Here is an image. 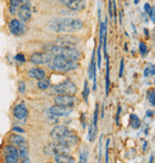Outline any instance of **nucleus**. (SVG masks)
<instances>
[{"label":"nucleus","mask_w":155,"mask_h":163,"mask_svg":"<svg viewBox=\"0 0 155 163\" xmlns=\"http://www.w3.org/2000/svg\"><path fill=\"white\" fill-rule=\"evenodd\" d=\"M48 28L50 31L61 35H72L79 32L84 28V20L72 17H54L49 20Z\"/></svg>","instance_id":"nucleus-1"},{"label":"nucleus","mask_w":155,"mask_h":163,"mask_svg":"<svg viewBox=\"0 0 155 163\" xmlns=\"http://www.w3.org/2000/svg\"><path fill=\"white\" fill-rule=\"evenodd\" d=\"M44 51L49 53L53 56H62L67 60L79 62L81 59V53L78 48H61L54 44H48L44 47Z\"/></svg>","instance_id":"nucleus-2"},{"label":"nucleus","mask_w":155,"mask_h":163,"mask_svg":"<svg viewBox=\"0 0 155 163\" xmlns=\"http://www.w3.org/2000/svg\"><path fill=\"white\" fill-rule=\"evenodd\" d=\"M48 67L51 70L57 71V73H70V71L76 70L80 67V63L67 60L62 56H53L48 63Z\"/></svg>","instance_id":"nucleus-3"},{"label":"nucleus","mask_w":155,"mask_h":163,"mask_svg":"<svg viewBox=\"0 0 155 163\" xmlns=\"http://www.w3.org/2000/svg\"><path fill=\"white\" fill-rule=\"evenodd\" d=\"M53 92L56 94H68V95H75L78 92L76 85L69 79H64L63 81L53 86Z\"/></svg>","instance_id":"nucleus-4"},{"label":"nucleus","mask_w":155,"mask_h":163,"mask_svg":"<svg viewBox=\"0 0 155 163\" xmlns=\"http://www.w3.org/2000/svg\"><path fill=\"white\" fill-rule=\"evenodd\" d=\"M59 143H60L61 145H63L66 149L70 150V149L75 148V146L80 143V138H79V136L76 134L75 131L68 129V130L64 132V134L60 138Z\"/></svg>","instance_id":"nucleus-5"},{"label":"nucleus","mask_w":155,"mask_h":163,"mask_svg":"<svg viewBox=\"0 0 155 163\" xmlns=\"http://www.w3.org/2000/svg\"><path fill=\"white\" fill-rule=\"evenodd\" d=\"M79 38L72 36V35H61L56 37L53 42L54 45L61 47V48H78L79 45Z\"/></svg>","instance_id":"nucleus-6"},{"label":"nucleus","mask_w":155,"mask_h":163,"mask_svg":"<svg viewBox=\"0 0 155 163\" xmlns=\"http://www.w3.org/2000/svg\"><path fill=\"white\" fill-rule=\"evenodd\" d=\"M7 26H8L10 32L12 33L13 36H16V37H22V36H24L25 33L28 32L26 24L23 23L22 20H19L18 18H11L8 20Z\"/></svg>","instance_id":"nucleus-7"},{"label":"nucleus","mask_w":155,"mask_h":163,"mask_svg":"<svg viewBox=\"0 0 155 163\" xmlns=\"http://www.w3.org/2000/svg\"><path fill=\"white\" fill-rule=\"evenodd\" d=\"M53 55H50L49 53H41V51H35L31 54V56L29 57V61H30L32 65H48L49 61L51 60Z\"/></svg>","instance_id":"nucleus-8"},{"label":"nucleus","mask_w":155,"mask_h":163,"mask_svg":"<svg viewBox=\"0 0 155 163\" xmlns=\"http://www.w3.org/2000/svg\"><path fill=\"white\" fill-rule=\"evenodd\" d=\"M4 158L5 163H18L19 162V155H18V150L17 146L14 145H6L4 148Z\"/></svg>","instance_id":"nucleus-9"},{"label":"nucleus","mask_w":155,"mask_h":163,"mask_svg":"<svg viewBox=\"0 0 155 163\" xmlns=\"http://www.w3.org/2000/svg\"><path fill=\"white\" fill-rule=\"evenodd\" d=\"M54 102L55 105L64 108H73V106L75 105V97L68 94H56V97L54 98Z\"/></svg>","instance_id":"nucleus-10"},{"label":"nucleus","mask_w":155,"mask_h":163,"mask_svg":"<svg viewBox=\"0 0 155 163\" xmlns=\"http://www.w3.org/2000/svg\"><path fill=\"white\" fill-rule=\"evenodd\" d=\"M44 152L48 155V156H56L59 154H62V152H68L69 150L66 149L63 145H61L59 142H51V143H48L45 146H44Z\"/></svg>","instance_id":"nucleus-11"},{"label":"nucleus","mask_w":155,"mask_h":163,"mask_svg":"<svg viewBox=\"0 0 155 163\" xmlns=\"http://www.w3.org/2000/svg\"><path fill=\"white\" fill-rule=\"evenodd\" d=\"M13 117L17 120H20V122L28 119V117H29V110H28V105L24 101L17 104L13 107Z\"/></svg>","instance_id":"nucleus-12"},{"label":"nucleus","mask_w":155,"mask_h":163,"mask_svg":"<svg viewBox=\"0 0 155 163\" xmlns=\"http://www.w3.org/2000/svg\"><path fill=\"white\" fill-rule=\"evenodd\" d=\"M17 16H18V19L22 20L23 23H29L31 20V17H32V10H31V6L29 4H24V5H20L18 12H17Z\"/></svg>","instance_id":"nucleus-13"},{"label":"nucleus","mask_w":155,"mask_h":163,"mask_svg":"<svg viewBox=\"0 0 155 163\" xmlns=\"http://www.w3.org/2000/svg\"><path fill=\"white\" fill-rule=\"evenodd\" d=\"M70 112H72V108H64V107L57 106V105H53L48 110V114L50 117H55V118L67 117V116H69Z\"/></svg>","instance_id":"nucleus-14"},{"label":"nucleus","mask_w":155,"mask_h":163,"mask_svg":"<svg viewBox=\"0 0 155 163\" xmlns=\"http://www.w3.org/2000/svg\"><path fill=\"white\" fill-rule=\"evenodd\" d=\"M28 76L31 80H42L44 77H47V71L45 69L43 68H39V67H33V68H30L29 71H28Z\"/></svg>","instance_id":"nucleus-15"},{"label":"nucleus","mask_w":155,"mask_h":163,"mask_svg":"<svg viewBox=\"0 0 155 163\" xmlns=\"http://www.w3.org/2000/svg\"><path fill=\"white\" fill-rule=\"evenodd\" d=\"M88 76L93 80V91L97 89V65H95V50H93L91 63H90V69H88Z\"/></svg>","instance_id":"nucleus-16"},{"label":"nucleus","mask_w":155,"mask_h":163,"mask_svg":"<svg viewBox=\"0 0 155 163\" xmlns=\"http://www.w3.org/2000/svg\"><path fill=\"white\" fill-rule=\"evenodd\" d=\"M85 6H86L85 0H69L66 4L67 10H69L72 12H80L85 8Z\"/></svg>","instance_id":"nucleus-17"},{"label":"nucleus","mask_w":155,"mask_h":163,"mask_svg":"<svg viewBox=\"0 0 155 163\" xmlns=\"http://www.w3.org/2000/svg\"><path fill=\"white\" fill-rule=\"evenodd\" d=\"M68 130V128L66 125H56L54 126L51 131H50V138L54 140V142H59L60 138L64 134V132Z\"/></svg>","instance_id":"nucleus-18"},{"label":"nucleus","mask_w":155,"mask_h":163,"mask_svg":"<svg viewBox=\"0 0 155 163\" xmlns=\"http://www.w3.org/2000/svg\"><path fill=\"white\" fill-rule=\"evenodd\" d=\"M8 142L11 145H14V146H18V145H22V144H26L28 140L25 139V137H23L22 134L19 133H12L10 137H8Z\"/></svg>","instance_id":"nucleus-19"},{"label":"nucleus","mask_w":155,"mask_h":163,"mask_svg":"<svg viewBox=\"0 0 155 163\" xmlns=\"http://www.w3.org/2000/svg\"><path fill=\"white\" fill-rule=\"evenodd\" d=\"M54 162L55 163H75V158L69 155L68 152H62L56 156H54Z\"/></svg>","instance_id":"nucleus-20"},{"label":"nucleus","mask_w":155,"mask_h":163,"mask_svg":"<svg viewBox=\"0 0 155 163\" xmlns=\"http://www.w3.org/2000/svg\"><path fill=\"white\" fill-rule=\"evenodd\" d=\"M129 125L131 129L134 130H137L141 128V119L135 114V113H131L129 116Z\"/></svg>","instance_id":"nucleus-21"},{"label":"nucleus","mask_w":155,"mask_h":163,"mask_svg":"<svg viewBox=\"0 0 155 163\" xmlns=\"http://www.w3.org/2000/svg\"><path fill=\"white\" fill-rule=\"evenodd\" d=\"M7 5H8V12H10V14L14 16L18 12V10H19V7H20L22 4H20L19 0H8Z\"/></svg>","instance_id":"nucleus-22"},{"label":"nucleus","mask_w":155,"mask_h":163,"mask_svg":"<svg viewBox=\"0 0 155 163\" xmlns=\"http://www.w3.org/2000/svg\"><path fill=\"white\" fill-rule=\"evenodd\" d=\"M50 87H51V81L48 77H44V79L37 81V88L41 89V91H47Z\"/></svg>","instance_id":"nucleus-23"},{"label":"nucleus","mask_w":155,"mask_h":163,"mask_svg":"<svg viewBox=\"0 0 155 163\" xmlns=\"http://www.w3.org/2000/svg\"><path fill=\"white\" fill-rule=\"evenodd\" d=\"M17 150H18V155H19V158H28L29 157V145L28 143L26 144H22V145H18L17 146Z\"/></svg>","instance_id":"nucleus-24"},{"label":"nucleus","mask_w":155,"mask_h":163,"mask_svg":"<svg viewBox=\"0 0 155 163\" xmlns=\"http://www.w3.org/2000/svg\"><path fill=\"white\" fill-rule=\"evenodd\" d=\"M98 118H99V104L95 105L94 107V112H93V122H92V125L94 131H98Z\"/></svg>","instance_id":"nucleus-25"},{"label":"nucleus","mask_w":155,"mask_h":163,"mask_svg":"<svg viewBox=\"0 0 155 163\" xmlns=\"http://www.w3.org/2000/svg\"><path fill=\"white\" fill-rule=\"evenodd\" d=\"M138 51H140V55L141 56H147V54L149 53V48L147 45V43L144 41H140L138 42Z\"/></svg>","instance_id":"nucleus-26"},{"label":"nucleus","mask_w":155,"mask_h":163,"mask_svg":"<svg viewBox=\"0 0 155 163\" xmlns=\"http://www.w3.org/2000/svg\"><path fill=\"white\" fill-rule=\"evenodd\" d=\"M143 8H144V12L148 14V17L150 18V20L152 22H154L155 20V16H154V7L150 5V4H148V2H146L144 4V6H143Z\"/></svg>","instance_id":"nucleus-27"},{"label":"nucleus","mask_w":155,"mask_h":163,"mask_svg":"<svg viewBox=\"0 0 155 163\" xmlns=\"http://www.w3.org/2000/svg\"><path fill=\"white\" fill-rule=\"evenodd\" d=\"M147 100L152 106H155V89L153 87L147 91Z\"/></svg>","instance_id":"nucleus-28"},{"label":"nucleus","mask_w":155,"mask_h":163,"mask_svg":"<svg viewBox=\"0 0 155 163\" xmlns=\"http://www.w3.org/2000/svg\"><path fill=\"white\" fill-rule=\"evenodd\" d=\"M155 74V67L153 63L147 65V67L144 68V77H149V76H154Z\"/></svg>","instance_id":"nucleus-29"},{"label":"nucleus","mask_w":155,"mask_h":163,"mask_svg":"<svg viewBox=\"0 0 155 163\" xmlns=\"http://www.w3.org/2000/svg\"><path fill=\"white\" fill-rule=\"evenodd\" d=\"M88 97H90V86H88V82L85 81L84 82V89H82V98L86 102L88 101Z\"/></svg>","instance_id":"nucleus-30"},{"label":"nucleus","mask_w":155,"mask_h":163,"mask_svg":"<svg viewBox=\"0 0 155 163\" xmlns=\"http://www.w3.org/2000/svg\"><path fill=\"white\" fill-rule=\"evenodd\" d=\"M87 157H88V150L82 149L80 152V161L79 163H87Z\"/></svg>","instance_id":"nucleus-31"},{"label":"nucleus","mask_w":155,"mask_h":163,"mask_svg":"<svg viewBox=\"0 0 155 163\" xmlns=\"http://www.w3.org/2000/svg\"><path fill=\"white\" fill-rule=\"evenodd\" d=\"M18 92L20 94H25V92H26V83H25L24 80L18 81Z\"/></svg>","instance_id":"nucleus-32"},{"label":"nucleus","mask_w":155,"mask_h":163,"mask_svg":"<svg viewBox=\"0 0 155 163\" xmlns=\"http://www.w3.org/2000/svg\"><path fill=\"white\" fill-rule=\"evenodd\" d=\"M14 61H16V62H19V63H25V62H26V56H25L23 53H18V54H16V56H14Z\"/></svg>","instance_id":"nucleus-33"},{"label":"nucleus","mask_w":155,"mask_h":163,"mask_svg":"<svg viewBox=\"0 0 155 163\" xmlns=\"http://www.w3.org/2000/svg\"><path fill=\"white\" fill-rule=\"evenodd\" d=\"M109 144H110V139H106V143H105V163H109Z\"/></svg>","instance_id":"nucleus-34"},{"label":"nucleus","mask_w":155,"mask_h":163,"mask_svg":"<svg viewBox=\"0 0 155 163\" xmlns=\"http://www.w3.org/2000/svg\"><path fill=\"white\" fill-rule=\"evenodd\" d=\"M103 136L100 137V142H99V155H98V160H99V162H100V160H101V151H103Z\"/></svg>","instance_id":"nucleus-35"},{"label":"nucleus","mask_w":155,"mask_h":163,"mask_svg":"<svg viewBox=\"0 0 155 163\" xmlns=\"http://www.w3.org/2000/svg\"><path fill=\"white\" fill-rule=\"evenodd\" d=\"M121 111H122V106L118 105V108H117V112H116V124L117 125L119 124V113H121Z\"/></svg>","instance_id":"nucleus-36"},{"label":"nucleus","mask_w":155,"mask_h":163,"mask_svg":"<svg viewBox=\"0 0 155 163\" xmlns=\"http://www.w3.org/2000/svg\"><path fill=\"white\" fill-rule=\"evenodd\" d=\"M12 131L16 132V133H19V134H23V133L25 132V131L23 130L22 128H19V126H13V128H12Z\"/></svg>","instance_id":"nucleus-37"},{"label":"nucleus","mask_w":155,"mask_h":163,"mask_svg":"<svg viewBox=\"0 0 155 163\" xmlns=\"http://www.w3.org/2000/svg\"><path fill=\"white\" fill-rule=\"evenodd\" d=\"M123 71H124V60H121V65H119V77L123 76Z\"/></svg>","instance_id":"nucleus-38"},{"label":"nucleus","mask_w":155,"mask_h":163,"mask_svg":"<svg viewBox=\"0 0 155 163\" xmlns=\"http://www.w3.org/2000/svg\"><path fill=\"white\" fill-rule=\"evenodd\" d=\"M153 114H154V111L152 110V111H147V117H153Z\"/></svg>","instance_id":"nucleus-39"},{"label":"nucleus","mask_w":155,"mask_h":163,"mask_svg":"<svg viewBox=\"0 0 155 163\" xmlns=\"http://www.w3.org/2000/svg\"><path fill=\"white\" fill-rule=\"evenodd\" d=\"M18 163H30V160H29V157H28V158H23L20 162H18Z\"/></svg>","instance_id":"nucleus-40"},{"label":"nucleus","mask_w":155,"mask_h":163,"mask_svg":"<svg viewBox=\"0 0 155 163\" xmlns=\"http://www.w3.org/2000/svg\"><path fill=\"white\" fill-rule=\"evenodd\" d=\"M19 1H20L22 5H24V4H29L30 5V0H19Z\"/></svg>","instance_id":"nucleus-41"},{"label":"nucleus","mask_w":155,"mask_h":163,"mask_svg":"<svg viewBox=\"0 0 155 163\" xmlns=\"http://www.w3.org/2000/svg\"><path fill=\"white\" fill-rule=\"evenodd\" d=\"M56 1H59V2H61V4H64V5H66V4H67L69 0H56Z\"/></svg>","instance_id":"nucleus-42"},{"label":"nucleus","mask_w":155,"mask_h":163,"mask_svg":"<svg viewBox=\"0 0 155 163\" xmlns=\"http://www.w3.org/2000/svg\"><path fill=\"white\" fill-rule=\"evenodd\" d=\"M48 163H55V162H48Z\"/></svg>","instance_id":"nucleus-43"}]
</instances>
